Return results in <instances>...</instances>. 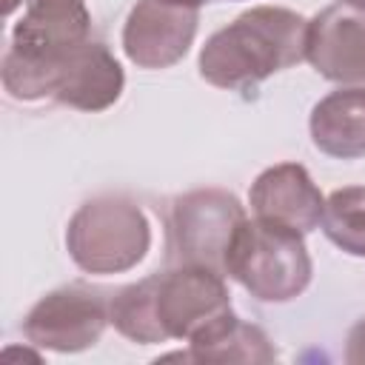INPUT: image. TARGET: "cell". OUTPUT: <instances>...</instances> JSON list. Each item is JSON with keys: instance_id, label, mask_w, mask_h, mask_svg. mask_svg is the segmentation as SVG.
I'll return each mask as SVG.
<instances>
[{"instance_id": "8992f818", "label": "cell", "mask_w": 365, "mask_h": 365, "mask_svg": "<svg viewBox=\"0 0 365 365\" xmlns=\"http://www.w3.org/2000/svg\"><path fill=\"white\" fill-rule=\"evenodd\" d=\"M234 314L225 277L202 265L154 274V317L163 342H194Z\"/></svg>"}, {"instance_id": "ba28073f", "label": "cell", "mask_w": 365, "mask_h": 365, "mask_svg": "<svg viewBox=\"0 0 365 365\" xmlns=\"http://www.w3.org/2000/svg\"><path fill=\"white\" fill-rule=\"evenodd\" d=\"M200 11L165 0H137L123 26V51L137 68L180 63L197 37Z\"/></svg>"}, {"instance_id": "52a82bcc", "label": "cell", "mask_w": 365, "mask_h": 365, "mask_svg": "<svg viewBox=\"0 0 365 365\" xmlns=\"http://www.w3.org/2000/svg\"><path fill=\"white\" fill-rule=\"evenodd\" d=\"M108 302L100 288L86 282H68L63 288L40 297L23 319V336L46 351L80 354L103 339L108 317Z\"/></svg>"}, {"instance_id": "277c9868", "label": "cell", "mask_w": 365, "mask_h": 365, "mask_svg": "<svg viewBox=\"0 0 365 365\" xmlns=\"http://www.w3.org/2000/svg\"><path fill=\"white\" fill-rule=\"evenodd\" d=\"M314 262L299 231L245 220L228 251L225 277L259 302H291L311 285Z\"/></svg>"}, {"instance_id": "e0dca14e", "label": "cell", "mask_w": 365, "mask_h": 365, "mask_svg": "<svg viewBox=\"0 0 365 365\" xmlns=\"http://www.w3.org/2000/svg\"><path fill=\"white\" fill-rule=\"evenodd\" d=\"M165 3H177V6H191V9H200L202 3H211V0H165Z\"/></svg>"}, {"instance_id": "9c48e42d", "label": "cell", "mask_w": 365, "mask_h": 365, "mask_svg": "<svg viewBox=\"0 0 365 365\" xmlns=\"http://www.w3.org/2000/svg\"><path fill=\"white\" fill-rule=\"evenodd\" d=\"M305 60L331 83L365 86V9L331 3L308 20Z\"/></svg>"}, {"instance_id": "5bb4252c", "label": "cell", "mask_w": 365, "mask_h": 365, "mask_svg": "<svg viewBox=\"0 0 365 365\" xmlns=\"http://www.w3.org/2000/svg\"><path fill=\"white\" fill-rule=\"evenodd\" d=\"M111 325L137 345H157L163 342L157 317H154V274L120 288L108 302Z\"/></svg>"}, {"instance_id": "3957f363", "label": "cell", "mask_w": 365, "mask_h": 365, "mask_svg": "<svg viewBox=\"0 0 365 365\" xmlns=\"http://www.w3.org/2000/svg\"><path fill=\"white\" fill-rule=\"evenodd\" d=\"M66 248L86 274H123L137 268L151 248L145 211L123 197L103 194L83 202L66 225Z\"/></svg>"}, {"instance_id": "2e32d148", "label": "cell", "mask_w": 365, "mask_h": 365, "mask_svg": "<svg viewBox=\"0 0 365 365\" xmlns=\"http://www.w3.org/2000/svg\"><path fill=\"white\" fill-rule=\"evenodd\" d=\"M345 362L348 365H365V317L348 331V339H345Z\"/></svg>"}, {"instance_id": "7c38bea8", "label": "cell", "mask_w": 365, "mask_h": 365, "mask_svg": "<svg viewBox=\"0 0 365 365\" xmlns=\"http://www.w3.org/2000/svg\"><path fill=\"white\" fill-rule=\"evenodd\" d=\"M311 143L336 160L365 157V86H342L325 94L308 117Z\"/></svg>"}, {"instance_id": "9a60e30c", "label": "cell", "mask_w": 365, "mask_h": 365, "mask_svg": "<svg viewBox=\"0 0 365 365\" xmlns=\"http://www.w3.org/2000/svg\"><path fill=\"white\" fill-rule=\"evenodd\" d=\"M319 225L336 248L351 257H365V185L331 191Z\"/></svg>"}, {"instance_id": "5b68a950", "label": "cell", "mask_w": 365, "mask_h": 365, "mask_svg": "<svg viewBox=\"0 0 365 365\" xmlns=\"http://www.w3.org/2000/svg\"><path fill=\"white\" fill-rule=\"evenodd\" d=\"M248 220L242 202L225 188H194L171 202V248L182 265H202L225 277L228 251Z\"/></svg>"}, {"instance_id": "8fae6325", "label": "cell", "mask_w": 365, "mask_h": 365, "mask_svg": "<svg viewBox=\"0 0 365 365\" xmlns=\"http://www.w3.org/2000/svg\"><path fill=\"white\" fill-rule=\"evenodd\" d=\"M123 86L125 74L117 57L103 43L88 40L63 60L51 100L77 111H106L120 100Z\"/></svg>"}, {"instance_id": "6da1fadb", "label": "cell", "mask_w": 365, "mask_h": 365, "mask_svg": "<svg viewBox=\"0 0 365 365\" xmlns=\"http://www.w3.org/2000/svg\"><path fill=\"white\" fill-rule=\"evenodd\" d=\"M308 20L285 6H251L217 29L200 48L197 68L205 83L248 91L271 74L305 60Z\"/></svg>"}, {"instance_id": "4fadbf2b", "label": "cell", "mask_w": 365, "mask_h": 365, "mask_svg": "<svg viewBox=\"0 0 365 365\" xmlns=\"http://www.w3.org/2000/svg\"><path fill=\"white\" fill-rule=\"evenodd\" d=\"M188 359L191 362H251L265 365L277 359V348L271 345L268 334L259 325H251L231 314L225 322H220L205 336L188 342Z\"/></svg>"}, {"instance_id": "7a4b0ae2", "label": "cell", "mask_w": 365, "mask_h": 365, "mask_svg": "<svg viewBox=\"0 0 365 365\" xmlns=\"http://www.w3.org/2000/svg\"><path fill=\"white\" fill-rule=\"evenodd\" d=\"M88 34L91 14L83 0H29L3 54V88L23 103L51 97L63 60Z\"/></svg>"}, {"instance_id": "30bf717a", "label": "cell", "mask_w": 365, "mask_h": 365, "mask_svg": "<svg viewBox=\"0 0 365 365\" xmlns=\"http://www.w3.org/2000/svg\"><path fill=\"white\" fill-rule=\"evenodd\" d=\"M248 202L257 220L299 231L302 237L319 228L325 197L299 163H277L265 168L248 191Z\"/></svg>"}, {"instance_id": "d6986e66", "label": "cell", "mask_w": 365, "mask_h": 365, "mask_svg": "<svg viewBox=\"0 0 365 365\" xmlns=\"http://www.w3.org/2000/svg\"><path fill=\"white\" fill-rule=\"evenodd\" d=\"M342 3H351V6H359V9H365V0H342Z\"/></svg>"}, {"instance_id": "ac0fdd59", "label": "cell", "mask_w": 365, "mask_h": 365, "mask_svg": "<svg viewBox=\"0 0 365 365\" xmlns=\"http://www.w3.org/2000/svg\"><path fill=\"white\" fill-rule=\"evenodd\" d=\"M20 3H29V0H3V11H6V14H11Z\"/></svg>"}]
</instances>
